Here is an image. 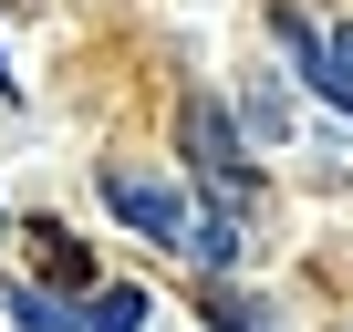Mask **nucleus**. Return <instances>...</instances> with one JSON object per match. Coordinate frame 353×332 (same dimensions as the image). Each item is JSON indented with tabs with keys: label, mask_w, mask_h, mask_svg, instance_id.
Here are the masks:
<instances>
[{
	"label": "nucleus",
	"mask_w": 353,
	"mask_h": 332,
	"mask_svg": "<svg viewBox=\"0 0 353 332\" xmlns=\"http://www.w3.org/2000/svg\"><path fill=\"white\" fill-rule=\"evenodd\" d=\"M145 322V291H104L94 311H83V332H135Z\"/></svg>",
	"instance_id": "obj_6"
},
{
	"label": "nucleus",
	"mask_w": 353,
	"mask_h": 332,
	"mask_svg": "<svg viewBox=\"0 0 353 332\" xmlns=\"http://www.w3.org/2000/svg\"><path fill=\"white\" fill-rule=\"evenodd\" d=\"M0 311H11V322H21V332H83V322H73V311H63V301H42V291H32V280H0Z\"/></svg>",
	"instance_id": "obj_4"
},
{
	"label": "nucleus",
	"mask_w": 353,
	"mask_h": 332,
	"mask_svg": "<svg viewBox=\"0 0 353 332\" xmlns=\"http://www.w3.org/2000/svg\"><path fill=\"white\" fill-rule=\"evenodd\" d=\"M281 42L301 52V73H312V94L353 114V21H343V32H312L301 11H281Z\"/></svg>",
	"instance_id": "obj_2"
},
{
	"label": "nucleus",
	"mask_w": 353,
	"mask_h": 332,
	"mask_svg": "<svg viewBox=\"0 0 353 332\" xmlns=\"http://www.w3.org/2000/svg\"><path fill=\"white\" fill-rule=\"evenodd\" d=\"M188 156L208 166V177H219V187H239V135H229V114H219L208 94L188 104Z\"/></svg>",
	"instance_id": "obj_3"
},
{
	"label": "nucleus",
	"mask_w": 353,
	"mask_h": 332,
	"mask_svg": "<svg viewBox=\"0 0 353 332\" xmlns=\"http://www.w3.org/2000/svg\"><path fill=\"white\" fill-rule=\"evenodd\" d=\"M104 208H114L125 229H145V239H176V249L198 239V208L176 198V187H156V177H125V166L104 177Z\"/></svg>",
	"instance_id": "obj_1"
},
{
	"label": "nucleus",
	"mask_w": 353,
	"mask_h": 332,
	"mask_svg": "<svg viewBox=\"0 0 353 332\" xmlns=\"http://www.w3.org/2000/svg\"><path fill=\"white\" fill-rule=\"evenodd\" d=\"M42 260H52V270H63V291H73V280H94V260H83V249H73V239H63V229H42Z\"/></svg>",
	"instance_id": "obj_7"
},
{
	"label": "nucleus",
	"mask_w": 353,
	"mask_h": 332,
	"mask_svg": "<svg viewBox=\"0 0 353 332\" xmlns=\"http://www.w3.org/2000/svg\"><path fill=\"white\" fill-rule=\"evenodd\" d=\"M188 249H198V260H208V270H229V260H239V229H229V208H208V218H198V239H188Z\"/></svg>",
	"instance_id": "obj_5"
}]
</instances>
